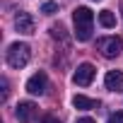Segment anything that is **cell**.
Segmentation results:
<instances>
[{
	"mask_svg": "<svg viewBox=\"0 0 123 123\" xmlns=\"http://www.w3.org/2000/svg\"><path fill=\"white\" fill-rule=\"evenodd\" d=\"M73 106L80 109V111H89V109H99V101L97 99H89L85 94H75L73 97Z\"/></svg>",
	"mask_w": 123,
	"mask_h": 123,
	"instance_id": "cell-9",
	"label": "cell"
},
{
	"mask_svg": "<svg viewBox=\"0 0 123 123\" xmlns=\"http://www.w3.org/2000/svg\"><path fill=\"white\" fill-rule=\"evenodd\" d=\"M46 85H48V77L46 73H36L27 80V92L29 94H43L46 92Z\"/></svg>",
	"mask_w": 123,
	"mask_h": 123,
	"instance_id": "cell-5",
	"label": "cell"
},
{
	"mask_svg": "<svg viewBox=\"0 0 123 123\" xmlns=\"http://www.w3.org/2000/svg\"><path fill=\"white\" fill-rule=\"evenodd\" d=\"M104 85L109 92H123V73L121 70H109L104 77Z\"/></svg>",
	"mask_w": 123,
	"mask_h": 123,
	"instance_id": "cell-7",
	"label": "cell"
},
{
	"mask_svg": "<svg viewBox=\"0 0 123 123\" xmlns=\"http://www.w3.org/2000/svg\"><path fill=\"white\" fill-rule=\"evenodd\" d=\"M73 22H75V39L77 41H89L92 29H94V12L89 7H77L73 12Z\"/></svg>",
	"mask_w": 123,
	"mask_h": 123,
	"instance_id": "cell-1",
	"label": "cell"
},
{
	"mask_svg": "<svg viewBox=\"0 0 123 123\" xmlns=\"http://www.w3.org/2000/svg\"><path fill=\"white\" fill-rule=\"evenodd\" d=\"M29 58H31V48H29V43H12L10 48H7V65L10 68H15V70H19V68H24L27 63H29Z\"/></svg>",
	"mask_w": 123,
	"mask_h": 123,
	"instance_id": "cell-2",
	"label": "cell"
},
{
	"mask_svg": "<svg viewBox=\"0 0 123 123\" xmlns=\"http://www.w3.org/2000/svg\"><path fill=\"white\" fill-rule=\"evenodd\" d=\"M0 85H3V94H0V99H3V101H5V99H7V94H10V89H7L10 85H7V80H5V77H3V80H0Z\"/></svg>",
	"mask_w": 123,
	"mask_h": 123,
	"instance_id": "cell-13",
	"label": "cell"
},
{
	"mask_svg": "<svg viewBox=\"0 0 123 123\" xmlns=\"http://www.w3.org/2000/svg\"><path fill=\"white\" fill-rule=\"evenodd\" d=\"M15 116H17V121H22V123L34 121V116H36V104H34V101H19Z\"/></svg>",
	"mask_w": 123,
	"mask_h": 123,
	"instance_id": "cell-6",
	"label": "cell"
},
{
	"mask_svg": "<svg viewBox=\"0 0 123 123\" xmlns=\"http://www.w3.org/2000/svg\"><path fill=\"white\" fill-rule=\"evenodd\" d=\"M99 24H101L104 29H113V27H116L113 12H111V10H101V12H99Z\"/></svg>",
	"mask_w": 123,
	"mask_h": 123,
	"instance_id": "cell-10",
	"label": "cell"
},
{
	"mask_svg": "<svg viewBox=\"0 0 123 123\" xmlns=\"http://www.w3.org/2000/svg\"><path fill=\"white\" fill-rule=\"evenodd\" d=\"M109 123H123V111H116L109 116Z\"/></svg>",
	"mask_w": 123,
	"mask_h": 123,
	"instance_id": "cell-12",
	"label": "cell"
},
{
	"mask_svg": "<svg viewBox=\"0 0 123 123\" xmlns=\"http://www.w3.org/2000/svg\"><path fill=\"white\" fill-rule=\"evenodd\" d=\"M94 65L92 63H82V65H77V70H75V75H73V82L75 85H80V87H87L92 80H94Z\"/></svg>",
	"mask_w": 123,
	"mask_h": 123,
	"instance_id": "cell-4",
	"label": "cell"
},
{
	"mask_svg": "<svg viewBox=\"0 0 123 123\" xmlns=\"http://www.w3.org/2000/svg\"><path fill=\"white\" fill-rule=\"evenodd\" d=\"M41 12L43 15H53V12H58V5L55 3H43L41 5Z\"/></svg>",
	"mask_w": 123,
	"mask_h": 123,
	"instance_id": "cell-11",
	"label": "cell"
},
{
	"mask_svg": "<svg viewBox=\"0 0 123 123\" xmlns=\"http://www.w3.org/2000/svg\"><path fill=\"white\" fill-rule=\"evenodd\" d=\"M39 123H60V121H58L55 116H43V118H41Z\"/></svg>",
	"mask_w": 123,
	"mask_h": 123,
	"instance_id": "cell-14",
	"label": "cell"
},
{
	"mask_svg": "<svg viewBox=\"0 0 123 123\" xmlns=\"http://www.w3.org/2000/svg\"><path fill=\"white\" fill-rule=\"evenodd\" d=\"M15 27H17V31H22V34H34V19H31V15H29V12H17Z\"/></svg>",
	"mask_w": 123,
	"mask_h": 123,
	"instance_id": "cell-8",
	"label": "cell"
},
{
	"mask_svg": "<svg viewBox=\"0 0 123 123\" xmlns=\"http://www.w3.org/2000/svg\"><path fill=\"white\" fill-rule=\"evenodd\" d=\"M97 48L101 51L104 58H116V55H121V51H123V39H121V36H104V39H97Z\"/></svg>",
	"mask_w": 123,
	"mask_h": 123,
	"instance_id": "cell-3",
	"label": "cell"
},
{
	"mask_svg": "<svg viewBox=\"0 0 123 123\" xmlns=\"http://www.w3.org/2000/svg\"><path fill=\"white\" fill-rule=\"evenodd\" d=\"M75 123H97V121H94V118H89V116H85V118H77Z\"/></svg>",
	"mask_w": 123,
	"mask_h": 123,
	"instance_id": "cell-15",
	"label": "cell"
}]
</instances>
